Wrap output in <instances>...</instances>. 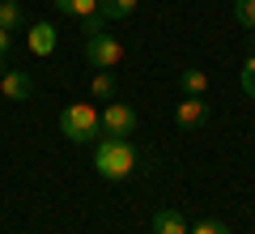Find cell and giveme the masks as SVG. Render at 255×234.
<instances>
[{"instance_id": "cell-11", "label": "cell", "mask_w": 255, "mask_h": 234, "mask_svg": "<svg viewBox=\"0 0 255 234\" xmlns=\"http://www.w3.org/2000/svg\"><path fill=\"white\" fill-rule=\"evenodd\" d=\"M140 0H98V13L107 21H119V17H132Z\"/></svg>"}, {"instance_id": "cell-8", "label": "cell", "mask_w": 255, "mask_h": 234, "mask_svg": "<svg viewBox=\"0 0 255 234\" xmlns=\"http://www.w3.org/2000/svg\"><path fill=\"white\" fill-rule=\"evenodd\" d=\"M153 234H187V217L179 209H157L153 213Z\"/></svg>"}, {"instance_id": "cell-1", "label": "cell", "mask_w": 255, "mask_h": 234, "mask_svg": "<svg viewBox=\"0 0 255 234\" xmlns=\"http://www.w3.org/2000/svg\"><path fill=\"white\" fill-rule=\"evenodd\" d=\"M94 171L102 175V179H128V175L136 171V149H132V141L128 136H102L98 145H94Z\"/></svg>"}, {"instance_id": "cell-19", "label": "cell", "mask_w": 255, "mask_h": 234, "mask_svg": "<svg viewBox=\"0 0 255 234\" xmlns=\"http://www.w3.org/2000/svg\"><path fill=\"white\" fill-rule=\"evenodd\" d=\"M247 55H255V30L247 34Z\"/></svg>"}, {"instance_id": "cell-7", "label": "cell", "mask_w": 255, "mask_h": 234, "mask_svg": "<svg viewBox=\"0 0 255 234\" xmlns=\"http://www.w3.org/2000/svg\"><path fill=\"white\" fill-rule=\"evenodd\" d=\"M26 47L34 55H51L55 51V26H51V21H34L30 34H26Z\"/></svg>"}, {"instance_id": "cell-16", "label": "cell", "mask_w": 255, "mask_h": 234, "mask_svg": "<svg viewBox=\"0 0 255 234\" xmlns=\"http://www.w3.org/2000/svg\"><path fill=\"white\" fill-rule=\"evenodd\" d=\"M187 234H230V226L217 222V217H204V222H196V230H187Z\"/></svg>"}, {"instance_id": "cell-6", "label": "cell", "mask_w": 255, "mask_h": 234, "mask_svg": "<svg viewBox=\"0 0 255 234\" xmlns=\"http://www.w3.org/2000/svg\"><path fill=\"white\" fill-rule=\"evenodd\" d=\"M30 94H34V81H30V72H26V68H9L4 77H0V98L26 102Z\"/></svg>"}, {"instance_id": "cell-9", "label": "cell", "mask_w": 255, "mask_h": 234, "mask_svg": "<svg viewBox=\"0 0 255 234\" xmlns=\"http://www.w3.org/2000/svg\"><path fill=\"white\" fill-rule=\"evenodd\" d=\"M115 90H119V85H115V72H111V68H94V77H90V94H94V98L111 102V98H115Z\"/></svg>"}, {"instance_id": "cell-18", "label": "cell", "mask_w": 255, "mask_h": 234, "mask_svg": "<svg viewBox=\"0 0 255 234\" xmlns=\"http://www.w3.org/2000/svg\"><path fill=\"white\" fill-rule=\"evenodd\" d=\"M9 43H13V34L0 30V68H4V60H9Z\"/></svg>"}, {"instance_id": "cell-14", "label": "cell", "mask_w": 255, "mask_h": 234, "mask_svg": "<svg viewBox=\"0 0 255 234\" xmlns=\"http://www.w3.org/2000/svg\"><path fill=\"white\" fill-rule=\"evenodd\" d=\"M230 13L243 30H255V0H230Z\"/></svg>"}, {"instance_id": "cell-5", "label": "cell", "mask_w": 255, "mask_h": 234, "mask_svg": "<svg viewBox=\"0 0 255 234\" xmlns=\"http://www.w3.org/2000/svg\"><path fill=\"white\" fill-rule=\"evenodd\" d=\"M174 124H179L183 132L209 124V102H204V94H183V102L174 107Z\"/></svg>"}, {"instance_id": "cell-12", "label": "cell", "mask_w": 255, "mask_h": 234, "mask_svg": "<svg viewBox=\"0 0 255 234\" xmlns=\"http://www.w3.org/2000/svg\"><path fill=\"white\" fill-rule=\"evenodd\" d=\"M21 26H26L21 4H17V0H0V30H9V34H13V30H21Z\"/></svg>"}, {"instance_id": "cell-17", "label": "cell", "mask_w": 255, "mask_h": 234, "mask_svg": "<svg viewBox=\"0 0 255 234\" xmlns=\"http://www.w3.org/2000/svg\"><path fill=\"white\" fill-rule=\"evenodd\" d=\"M102 30H107V17H102V13H94V17L81 21V34H102Z\"/></svg>"}, {"instance_id": "cell-3", "label": "cell", "mask_w": 255, "mask_h": 234, "mask_svg": "<svg viewBox=\"0 0 255 234\" xmlns=\"http://www.w3.org/2000/svg\"><path fill=\"white\" fill-rule=\"evenodd\" d=\"M85 60H90V68H115L119 60H124V43H119L115 34H85Z\"/></svg>"}, {"instance_id": "cell-15", "label": "cell", "mask_w": 255, "mask_h": 234, "mask_svg": "<svg viewBox=\"0 0 255 234\" xmlns=\"http://www.w3.org/2000/svg\"><path fill=\"white\" fill-rule=\"evenodd\" d=\"M238 81H243V94H247V98H255V55H247L243 72H238Z\"/></svg>"}, {"instance_id": "cell-10", "label": "cell", "mask_w": 255, "mask_h": 234, "mask_svg": "<svg viewBox=\"0 0 255 234\" xmlns=\"http://www.w3.org/2000/svg\"><path fill=\"white\" fill-rule=\"evenodd\" d=\"M51 4L64 13V17H77V21H85V17L98 13V0H51Z\"/></svg>"}, {"instance_id": "cell-2", "label": "cell", "mask_w": 255, "mask_h": 234, "mask_svg": "<svg viewBox=\"0 0 255 234\" xmlns=\"http://www.w3.org/2000/svg\"><path fill=\"white\" fill-rule=\"evenodd\" d=\"M60 132L73 145H90L94 136L102 132V115L90 107V102H68V107L60 111Z\"/></svg>"}, {"instance_id": "cell-13", "label": "cell", "mask_w": 255, "mask_h": 234, "mask_svg": "<svg viewBox=\"0 0 255 234\" xmlns=\"http://www.w3.org/2000/svg\"><path fill=\"white\" fill-rule=\"evenodd\" d=\"M179 85H183V94H204V90H209V72H204V68H183L179 72Z\"/></svg>"}, {"instance_id": "cell-4", "label": "cell", "mask_w": 255, "mask_h": 234, "mask_svg": "<svg viewBox=\"0 0 255 234\" xmlns=\"http://www.w3.org/2000/svg\"><path fill=\"white\" fill-rule=\"evenodd\" d=\"M132 132H136V111L128 107V102L111 98L102 107V136H132Z\"/></svg>"}]
</instances>
